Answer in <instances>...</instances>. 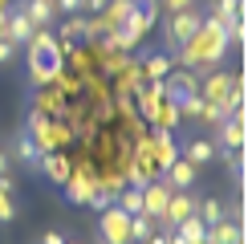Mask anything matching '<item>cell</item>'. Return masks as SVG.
<instances>
[{"mask_svg":"<svg viewBox=\"0 0 252 244\" xmlns=\"http://www.w3.org/2000/svg\"><path fill=\"white\" fill-rule=\"evenodd\" d=\"M228 45H232V41H228V29L220 25V21H212V16H203L199 29L191 33V41H187L183 49H175V65L195 70V73H208L212 65L224 61Z\"/></svg>","mask_w":252,"mask_h":244,"instance_id":"6da1fadb","label":"cell"},{"mask_svg":"<svg viewBox=\"0 0 252 244\" xmlns=\"http://www.w3.org/2000/svg\"><path fill=\"white\" fill-rule=\"evenodd\" d=\"M77 41H57V33H49V29H33V37L21 45V49H29V77H33V86H53L57 73L65 70V53Z\"/></svg>","mask_w":252,"mask_h":244,"instance_id":"7a4b0ae2","label":"cell"},{"mask_svg":"<svg viewBox=\"0 0 252 244\" xmlns=\"http://www.w3.org/2000/svg\"><path fill=\"white\" fill-rule=\"evenodd\" d=\"M155 21H159V0H151V4H134L130 12L122 16V25L114 29V41H118V49H126V53H130V49L147 37V29H151Z\"/></svg>","mask_w":252,"mask_h":244,"instance_id":"3957f363","label":"cell"},{"mask_svg":"<svg viewBox=\"0 0 252 244\" xmlns=\"http://www.w3.org/2000/svg\"><path fill=\"white\" fill-rule=\"evenodd\" d=\"M98 244H130V211L110 204L98 211Z\"/></svg>","mask_w":252,"mask_h":244,"instance_id":"277c9868","label":"cell"},{"mask_svg":"<svg viewBox=\"0 0 252 244\" xmlns=\"http://www.w3.org/2000/svg\"><path fill=\"white\" fill-rule=\"evenodd\" d=\"M199 21H203V12H195V4L179 8V12H167V29H163L167 49H183L187 41H191V33L199 29Z\"/></svg>","mask_w":252,"mask_h":244,"instance_id":"5b68a950","label":"cell"},{"mask_svg":"<svg viewBox=\"0 0 252 244\" xmlns=\"http://www.w3.org/2000/svg\"><path fill=\"white\" fill-rule=\"evenodd\" d=\"M94 175H98V171H94V163H90V159H77V163H73L69 179L61 183V187H65V200H69V204H90V195H94Z\"/></svg>","mask_w":252,"mask_h":244,"instance_id":"8992f818","label":"cell"},{"mask_svg":"<svg viewBox=\"0 0 252 244\" xmlns=\"http://www.w3.org/2000/svg\"><path fill=\"white\" fill-rule=\"evenodd\" d=\"M151 155H155V167H159V175H163L171 163L179 159L175 130H167V126H151Z\"/></svg>","mask_w":252,"mask_h":244,"instance_id":"52a82bcc","label":"cell"},{"mask_svg":"<svg viewBox=\"0 0 252 244\" xmlns=\"http://www.w3.org/2000/svg\"><path fill=\"white\" fill-rule=\"evenodd\" d=\"M216 135H220V142H216V146H224V151H240V146L248 142V122H244V110H240V114H228V118L216 126Z\"/></svg>","mask_w":252,"mask_h":244,"instance_id":"ba28073f","label":"cell"},{"mask_svg":"<svg viewBox=\"0 0 252 244\" xmlns=\"http://www.w3.org/2000/svg\"><path fill=\"white\" fill-rule=\"evenodd\" d=\"M195 211V195H191V187L187 191H171V200H167V208H163V216H159V228H175L179 220H187Z\"/></svg>","mask_w":252,"mask_h":244,"instance_id":"9c48e42d","label":"cell"},{"mask_svg":"<svg viewBox=\"0 0 252 244\" xmlns=\"http://www.w3.org/2000/svg\"><path fill=\"white\" fill-rule=\"evenodd\" d=\"M37 171H45V179L61 187V183L69 179V171H73V159H69L65 151H45V155L37 159Z\"/></svg>","mask_w":252,"mask_h":244,"instance_id":"30bf717a","label":"cell"},{"mask_svg":"<svg viewBox=\"0 0 252 244\" xmlns=\"http://www.w3.org/2000/svg\"><path fill=\"white\" fill-rule=\"evenodd\" d=\"M33 110L49 114V118H61V114H69V102L61 98L57 86H37V94H33Z\"/></svg>","mask_w":252,"mask_h":244,"instance_id":"8fae6325","label":"cell"},{"mask_svg":"<svg viewBox=\"0 0 252 244\" xmlns=\"http://www.w3.org/2000/svg\"><path fill=\"white\" fill-rule=\"evenodd\" d=\"M4 151H8L12 163H21V167H37V159H41V146L33 142V135H29V130H21V135L12 139Z\"/></svg>","mask_w":252,"mask_h":244,"instance_id":"7c38bea8","label":"cell"},{"mask_svg":"<svg viewBox=\"0 0 252 244\" xmlns=\"http://www.w3.org/2000/svg\"><path fill=\"white\" fill-rule=\"evenodd\" d=\"M167 200H171V187L163 183V179H151V183L143 187V216L159 220V216H163V208H167Z\"/></svg>","mask_w":252,"mask_h":244,"instance_id":"4fadbf2b","label":"cell"},{"mask_svg":"<svg viewBox=\"0 0 252 244\" xmlns=\"http://www.w3.org/2000/svg\"><path fill=\"white\" fill-rule=\"evenodd\" d=\"M4 37L12 45H25L33 37V21L25 16V8H4Z\"/></svg>","mask_w":252,"mask_h":244,"instance_id":"5bb4252c","label":"cell"},{"mask_svg":"<svg viewBox=\"0 0 252 244\" xmlns=\"http://www.w3.org/2000/svg\"><path fill=\"white\" fill-rule=\"evenodd\" d=\"M159 179H163V183H167L171 191H187V187L195 183V167H191V163H187V159L179 155V159L171 163V167H167V171H163Z\"/></svg>","mask_w":252,"mask_h":244,"instance_id":"9a60e30c","label":"cell"},{"mask_svg":"<svg viewBox=\"0 0 252 244\" xmlns=\"http://www.w3.org/2000/svg\"><path fill=\"white\" fill-rule=\"evenodd\" d=\"M208 244H244V232L232 216H224V220L208 224Z\"/></svg>","mask_w":252,"mask_h":244,"instance_id":"2e32d148","label":"cell"},{"mask_svg":"<svg viewBox=\"0 0 252 244\" xmlns=\"http://www.w3.org/2000/svg\"><path fill=\"white\" fill-rule=\"evenodd\" d=\"M179 155L191 163V167H203V163L216 159V142H212V139H187V142L179 146Z\"/></svg>","mask_w":252,"mask_h":244,"instance_id":"e0dca14e","label":"cell"},{"mask_svg":"<svg viewBox=\"0 0 252 244\" xmlns=\"http://www.w3.org/2000/svg\"><path fill=\"white\" fill-rule=\"evenodd\" d=\"M25 16L33 21V29H49L57 21V8H53V0H25Z\"/></svg>","mask_w":252,"mask_h":244,"instance_id":"ac0fdd59","label":"cell"},{"mask_svg":"<svg viewBox=\"0 0 252 244\" xmlns=\"http://www.w3.org/2000/svg\"><path fill=\"white\" fill-rule=\"evenodd\" d=\"M147 86V77H143V61H130L126 70L114 77V94H134V90H143Z\"/></svg>","mask_w":252,"mask_h":244,"instance_id":"d6986e66","label":"cell"},{"mask_svg":"<svg viewBox=\"0 0 252 244\" xmlns=\"http://www.w3.org/2000/svg\"><path fill=\"white\" fill-rule=\"evenodd\" d=\"M94 53H90V45H73L69 53H65V70L69 73H77V77H86V73H94Z\"/></svg>","mask_w":252,"mask_h":244,"instance_id":"ffe728a7","label":"cell"},{"mask_svg":"<svg viewBox=\"0 0 252 244\" xmlns=\"http://www.w3.org/2000/svg\"><path fill=\"white\" fill-rule=\"evenodd\" d=\"M195 216H199L203 224H216V220L228 216V204L220 200V195H203V200H195Z\"/></svg>","mask_w":252,"mask_h":244,"instance_id":"44dd1931","label":"cell"},{"mask_svg":"<svg viewBox=\"0 0 252 244\" xmlns=\"http://www.w3.org/2000/svg\"><path fill=\"white\" fill-rule=\"evenodd\" d=\"M171 65H175L171 53H151V57L143 61V77H147V81H163V77L171 73Z\"/></svg>","mask_w":252,"mask_h":244,"instance_id":"7402d4cb","label":"cell"},{"mask_svg":"<svg viewBox=\"0 0 252 244\" xmlns=\"http://www.w3.org/2000/svg\"><path fill=\"white\" fill-rule=\"evenodd\" d=\"M175 232H179L187 244H199V240H208V224H203V220L195 216V211H191L187 220H179V224H175Z\"/></svg>","mask_w":252,"mask_h":244,"instance_id":"603a6c76","label":"cell"},{"mask_svg":"<svg viewBox=\"0 0 252 244\" xmlns=\"http://www.w3.org/2000/svg\"><path fill=\"white\" fill-rule=\"evenodd\" d=\"M208 16H212V21H220V25L228 29L232 21H240L244 12H240V0H212V12H208Z\"/></svg>","mask_w":252,"mask_h":244,"instance_id":"cb8c5ba5","label":"cell"},{"mask_svg":"<svg viewBox=\"0 0 252 244\" xmlns=\"http://www.w3.org/2000/svg\"><path fill=\"white\" fill-rule=\"evenodd\" d=\"M151 232H159V220H151V216H130V244H143Z\"/></svg>","mask_w":252,"mask_h":244,"instance_id":"d4e9b609","label":"cell"},{"mask_svg":"<svg viewBox=\"0 0 252 244\" xmlns=\"http://www.w3.org/2000/svg\"><path fill=\"white\" fill-rule=\"evenodd\" d=\"M179 122H183V114H179V102L163 98V102H159V114H155V126H167V130H175Z\"/></svg>","mask_w":252,"mask_h":244,"instance_id":"484cf974","label":"cell"},{"mask_svg":"<svg viewBox=\"0 0 252 244\" xmlns=\"http://www.w3.org/2000/svg\"><path fill=\"white\" fill-rule=\"evenodd\" d=\"M53 86L61 90V98H65V102H73V98H82V77H77V73H69V70H61Z\"/></svg>","mask_w":252,"mask_h":244,"instance_id":"4316f807","label":"cell"},{"mask_svg":"<svg viewBox=\"0 0 252 244\" xmlns=\"http://www.w3.org/2000/svg\"><path fill=\"white\" fill-rule=\"evenodd\" d=\"M122 211H130V216H138V211H143V187H130L126 183L122 191H118V200H114Z\"/></svg>","mask_w":252,"mask_h":244,"instance_id":"83f0119b","label":"cell"},{"mask_svg":"<svg viewBox=\"0 0 252 244\" xmlns=\"http://www.w3.org/2000/svg\"><path fill=\"white\" fill-rule=\"evenodd\" d=\"M86 37V16H65V25H61V33H57V41H82Z\"/></svg>","mask_w":252,"mask_h":244,"instance_id":"f1b7e54d","label":"cell"},{"mask_svg":"<svg viewBox=\"0 0 252 244\" xmlns=\"http://www.w3.org/2000/svg\"><path fill=\"white\" fill-rule=\"evenodd\" d=\"M12 220H17V204L8 191H0V224H12Z\"/></svg>","mask_w":252,"mask_h":244,"instance_id":"f546056e","label":"cell"},{"mask_svg":"<svg viewBox=\"0 0 252 244\" xmlns=\"http://www.w3.org/2000/svg\"><path fill=\"white\" fill-rule=\"evenodd\" d=\"M53 8H57V16H73V12H82V0H53Z\"/></svg>","mask_w":252,"mask_h":244,"instance_id":"4dcf8cb0","label":"cell"},{"mask_svg":"<svg viewBox=\"0 0 252 244\" xmlns=\"http://www.w3.org/2000/svg\"><path fill=\"white\" fill-rule=\"evenodd\" d=\"M17 49H21V45H12L8 37H0V65H8L12 57H17Z\"/></svg>","mask_w":252,"mask_h":244,"instance_id":"1f68e13d","label":"cell"},{"mask_svg":"<svg viewBox=\"0 0 252 244\" xmlns=\"http://www.w3.org/2000/svg\"><path fill=\"white\" fill-rule=\"evenodd\" d=\"M195 0H159V8H167V12H179V8H191Z\"/></svg>","mask_w":252,"mask_h":244,"instance_id":"d6a6232c","label":"cell"},{"mask_svg":"<svg viewBox=\"0 0 252 244\" xmlns=\"http://www.w3.org/2000/svg\"><path fill=\"white\" fill-rule=\"evenodd\" d=\"M106 4H110V0H82V12H90V16H94V12H102Z\"/></svg>","mask_w":252,"mask_h":244,"instance_id":"836d02e7","label":"cell"},{"mask_svg":"<svg viewBox=\"0 0 252 244\" xmlns=\"http://www.w3.org/2000/svg\"><path fill=\"white\" fill-rule=\"evenodd\" d=\"M41 244H65V232H57V228H49V232L41 236Z\"/></svg>","mask_w":252,"mask_h":244,"instance_id":"e575fe53","label":"cell"},{"mask_svg":"<svg viewBox=\"0 0 252 244\" xmlns=\"http://www.w3.org/2000/svg\"><path fill=\"white\" fill-rule=\"evenodd\" d=\"M143 244H167V228H159V232H151Z\"/></svg>","mask_w":252,"mask_h":244,"instance_id":"d590c367","label":"cell"},{"mask_svg":"<svg viewBox=\"0 0 252 244\" xmlns=\"http://www.w3.org/2000/svg\"><path fill=\"white\" fill-rule=\"evenodd\" d=\"M8 167H12V159H8L4 146H0V175H8Z\"/></svg>","mask_w":252,"mask_h":244,"instance_id":"8d00e7d4","label":"cell"},{"mask_svg":"<svg viewBox=\"0 0 252 244\" xmlns=\"http://www.w3.org/2000/svg\"><path fill=\"white\" fill-rule=\"evenodd\" d=\"M4 8H8V0H0V12H4Z\"/></svg>","mask_w":252,"mask_h":244,"instance_id":"74e56055","label":"cell"},{"mask_svg":"<svg viewBox=\"0 0 252 244\" xmlns=\"http://www.w3.org/2000/svg\"><path fill=\"white\" fill-rule=\"evenodd\" d=\"M138 4H151V0H138Z\"/></svg>","mask_w":252,"mask_h":244,"instance_id":"f35d334b","label":"cell"},{"mask_svg":"<svg viewBox=\"0 0 252 244\" xmlns=\"http://www.w3.org/2000/svg\"><path fill=\"white\" fill-rule=\"evenodd\" d=\"M199 244H208V240H199Z\"/></svg>","mask_w":252,"mask_h":244,"instance_id":"ab89813d","label":"cell"},{"mask_svg":"<svg viewBox=\"0 0 252 244\" xmlns=\"http://www.w3.org/2000/svg\"><path fill=\"white\" fill-rule=\"evenodd\" d=\"M65 244H73V240H65Z\"/></svg>","mask_w":252,"mask_h":244,"instance_id":"60d3db41","label":"cell"}]
</instances>
